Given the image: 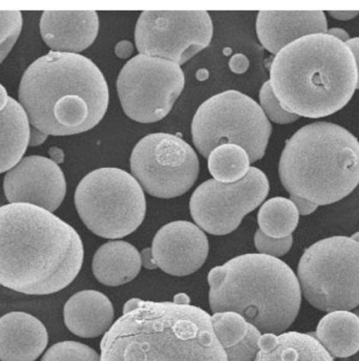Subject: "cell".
<instances>
[{"mask_svg": "<svg viewBox=\"0 0 359 361\" xmlns=\"http://www.w3.org/2000/svg\"><path fill=\"white\" fill-rule=\"evenodd\" d=\"M85 248L76 230L31 204L0 207V285L28 295L66 289L83 268Z\"/></svg>", "mask_w": 359, "mask_h": 361, "instance_id": "cell-1", "label": "cell"}, {"mask_svg": "<svg viewBox=\"0 0 359 361\" xmlns=\"http://www.w3.org/2000/svg\"><path fill=\"white\" fill-rule=\"evenodd\" d=\"M19 103L30 124L47 135L94 128L109 107V87L98 66L79 54L49 51L25 71Z\"/></svg>", "mask_w": 359, "mask_h": 361, "instance_id": "cell-2", "label": "cell"}, {"mask_svg": "<svg viewBox=\"0 0 359 361\" xmlns=\"http://www.w3.org/2000/svg\"><path fill=\"white\" fill-rule=\"evenodd\" d=\"M101 361H228L212 317L190 305L141 300L101 341Z\"/></svg>", "mask_w": 359, "mask_h": 361, "instance_id": "cell-3", "label": "cell"}, {"mask_svg": "<svg viewBox=\"0 0 359 361\" xmlns=\"http://www.w3.org/2000/svg\"><path fill=\"white\" fill-rule=\"evenodd\" d=\"M269 82L288 113L312 119L328 117L353 97L358 66L347 44L327 33L313 34L275 55Z\"/></svg>", "mask_w": 359, "mask_h": 361, "instance_id": "cell-4", "label": "cell"}, {"mask_svg": "<svg viewBox=\"0 0 359 361\" xmlns=\"http://www.w3.org/2000/svg\"><path fill=\"white\" fill-rule=\"evenodd\" d=\"M208 283L212 312L238 313L264 334L285 333L300 312V281L276 257L240 255L210 271Z\"/></svg>", "mask_w": 359, "mask_h": 361, "instance_id": "cell-5", "label": "cell"}, {"mask_svg": "<svg viewBox=\"0 0 359 361\" xmlns=\"http://www.w3.org/2000/svg\"><path fill=\"white\" fill-rule=\"evenodd\" d=\"M279 173L290 195L317 206L336 203L358 186V140L337 124H308L286 142Z\"/></svg>", "mask_w": 359, "mask_h": 361, "instance_id": "cell-6", "label": "cell"}, {"mask_svg": "<svg viewBox=\"0 0 359 361\" xmlns=\"http://www.w3.org/2000/svg\"><path fill=\"white\" fill-rule=\"evenodd\" d=\"M75 205L85 225L96 235L126 238L143 223L146 200L137 180L119 169H99L77 186Z\"/></svg>", "mask_w": 359, "mask_h": 361, "instance_id": "cell-7", "label": "cell"}, {"mask_svg": "<svg viewBox=\"0 0 359 361\" xmlns=\"http://www.w3.org/2000/svg\"><path fill=\"white\" fill-rule=\"evenodd\" d=\"M298 279L307 302L322 312L359 306V243L348 236L318 240L305 250Z\"/></svg>", "mask_w": 359, "mask_h": 361, "instance_id": "cell-8", "label": "cell"}, {"mask_svg": "<svg viewBox=\"0 0 359 361\" xmlns=\"http://www.w3.org/2000/svg\"><path fill=\"white\" fill-rule=\"evenodd\" d=\"M271 133L272 126L262 107L236 90L206 100L191 124L193 143L202 156L208 158L223 144H236L246 150L251 163L263 158Z\"/></svg>", "mask_w": 359, "mask_h": 361, "instance_id": "cell-9", "label": "cell"}, {"mask_svg": "<svg viewBox=\"0 0 359 361\" xmlns=\"http://www.w3.org/2000/svg\"><path fill=\"white\" fill-rule=\"evenodd\" d=\"M184 85L180 66L142 54L123 66L117 80L124 113L140 123H152L166 117Z\"/></svg>", "mask_w": 359, "mask_h": 361, "instance_id": "cell-10", "label": "cell"}, {"mask_svg": "<svg viewBox=\"0 0 359 361\" xmlns=\"http://www.w3.org/2000/svg\"><path fill=\"white\" fill-rule=\"evenodd\" d=\"M130 171L148 195L173 199L186 193L195 184L199 159L184 140L158 133L138 142L130 157Z\"/></svg>", "mask_w": 359, "mask_h": 361, "instance_id": "cell-11", "label": "cell"}, {"mask_svg": "<svg viewBox=\"0 0 359 361\" xmlns=\"http://www.w3.org/2000/svg\"><path fill=\"white\" fill-rule=\"evenodd\" d=\"M214 25L206 11H145L135 25L142 55L182 66L210 44Z\"/></svg>", "mask_w": 359, "mask_h": 361, "instance_id": "cell-12", "label": "cell"}, {"mask_svg": "<svg viewBox=\"0 0 359 361\" xmlns=\"http://www.w3.org/2000/svg\"><path fill=\"white\" fill-rule=\"evenodd\" d=\"M269 180L263 171L251 167L242 180L221 183L208 180L191 195L189 209L202 230L214 235L231 233L245 216L257 209L269 193Z\"/></svg>", "mask_w": 359, "mask_h": 361, "instance_id": "cell-13", "label": "cell"}, {"mask_svg": "<svg viewBox=\"0 0 359 361\" xmlns=\"http://www.w3.org/2000/svg\"><path fill=\"white\" fill-rule=\"evenodd\" d=\"M4 190L10 204H31L54 212L66 197V180L55 161L30 156L6 173Z\"/></svg>", "mask_w": 359, "mask_h": 361, "instance_id": "cell-14", "label": "cell"}, {"mask_svg": "<svg viewBox=\"0 0 359 361\" xmlns=\"http://www.w3.org/2000/svg\"><path fill=\"white\" fill-rule=\"evenodd\" d=\"M152 252L157 268L174 276H186L204 265L209 253V243L199 226L177 221L157 232Z\"/></svg>", "mask_w": 359, "mask_h": 361, "instance_id": "cell-15", "label": "cell"}, {"mask_svg": "<svg viewBox=\"0 0 359 361\" xmlns=\"http://www.w3.org/2000/svg\"><path fill=\"white\" fill-rule=\"evenodd\" d=\"M327 32L328 21L322 11H261L257 15V37L274 55L296 40Z\"/></svg>", "mask_w": 359, "mask_h": 361, "instance_id": "cell-16", "label": "cell"}, {"mask_svg": "<svg viewBox=\"0 0 359 361\" xmlns=\"http://www.w3.org/2000/svg\"><path fill=\"white\" fill-rule=\"evenodd\" d=\"M99 32L95 11H44L40 33L45 44L58 53L77 54L94 44Z\"/></svg>", "mask_w": 359, "mask_h": 361, "instance_id": "cell-17", "label": "cell"}, {"mask_svg": "<svg viewBox=\"0 0 359 361\" xmlns=\"http://www.w3.org/2000/svg\"><path fill=\"white\" fill-rule=\"evenodd\" d=\"M47 343V328L35 316L11 312L0 317V361H36Z\"/></svg>", "mask_w": 359, "mask_h": 361, "instance_id": "cell-18", "label": "cell"}, {"mask_svg": "<svg viewBox=\"0 0 359 361\" xmlns=\"http://www.w3.org/2000/svg\"><path fill=\"white\" fill-rule=\"evenodd\" d=\"M114 307L109 298L95 290L74 294L63 309L66 328L83 338L105 334L114 324Z\"/></svg>", "mask_w": 359, "mask_h": 361, "instance_id": "cell-19", "label": "cell"}, {"mask_svg": "<svg viewBox=\"0 0 359 361\" xmlns=\"http://www.w3.org/2000/svg\"><path fill=\"white\" fill-rule=\"evenodd\" d=\"M142 268L141 255L130 243L111 240L102 245L92 259V273L99 283L118 287L130 283Z\"/></svg>", "mask_w": 359, "mask_h": 361, "instance_id": "cell-20", "label": "cell"}, {"mask_svg": "<svg viewBox=\"0 0 359 361\" xmlns=\"http://www.w3.org/2000/svg\"><path fill=\"white\" fill-rule=\"evenodd\" d=\"M255 361H334L324 345L310 333L264 334Z\"/></svg>", "mask_w": 359, "mask_h": 361, "instance_id": "cell-21", "label": "cell"}, {"mask_svg": "<svg viewBox=\"0 0 359 361\" xmlns=\"http://www.w3.org/2000/svg\"><path fill=\"white\" fill-rule=\"evenodd\" d=\"M217 338L228 361H255L262 333L236 312L214 313L212 317Z\"/></svg>", "mask_w": 359, "mask_h": 361, "instance_id": "cell-22", "label": "cell"}, {"mask_svg": "<svg viewBox=\"0 0 359 361\" xmlns=\"http://www.w3.org/2000/svg\"><path fill=\"white\" fill-rule=\"evenodd\" d=\"M29 119L20 103L11 97L0 111V173L10 171L21 160L29 146Z\"/></svg>", "mask_w": 359, "mask_h": 361, "instance_id": "cell-23", "label": "cell"}, {"mask_svg": "<svg viewBox=\"0 0 359 361\" xmlns=\"http://www.w3.org/2000/svg\"><path fill=\"white\" fill-rule=\"evenodd\" d=\"M316 338L332 357L347 358L359 351V317L350 311L324 315L316 328Z\"/></svg>", "mask_w": 359, "mask_h": 361, "instance_id": "cell-24", "label": "cell"}, {"mask_svg": "<svg viewBox=\"0 0 359 361\" xmlns=\"http://www.w3.org/2000/svg\"><path fill=\"white\" fill-rule=\"evenodd\" d=\"M300 220V214L291 200L272 197L264 203L257 214L260 230L273 238L292 235Z\"/></svg>", "mask_w": 359, "mask_h": 361, "instance_id": "cell-25", "label": "cell"}, {"mask_svg": "<svg viewBox=\"0 0 359 361\" xmlns=\"http://www.w3.org/2000/svg\"><path fill=\"white\" fill-rule=\"evenodd\" d=\"M250 159L244 148L236 144H223L208 157V169L214 180L234 183L242 180L250 171Z\"/></svg>", "mask_w": 359, "mask_h": 361, "instance_id": "cell-26", "label": "cell"}, {"mask_svg": "<svg viewBox=\"0 0 359 361\" xmlns=\"http://www.w3.org/2000/svg\"><path fill=\"white\" fill-rule=\"evenodd\" d=\"M42 361H101L100 355L90 348L77 341H61L51 345Z\"/></svg>", "mask_w": 359, "mask_h": 361, "instance_id": "cell-27", "label": "cell"}, {"mask_svg": "<svg viewBox=\"0 0 359 361\" xmlns=\"http://www.w3.org/2000/svg\"><path fill=\"white\" fill-rule=\"evenodd\" d=\"M23 30L20 11H0V64L10 54Z\"/></svg>", "mask_w": 359, "mask_h": 361, "instance_id": "cell-28", "label": "cell"}, {"mask_svg": "<svg viewBox=\"0 0 359 361\" xmlns=\"http://www.w3.org/2000/svg\"><path fill=\"white\" fill-rule=\"evenodd\" d=\"M260 101H261V107L265 113L266 117L269 118L271 121L277 124H289L296 121L298 116L288 113L279 104L273 90L271 89L269 81L264 83L260 92Z\"/></svg>", "mask_w": 359, "mask_h": 361, "instance_id": "cell-29", "label": "cell"}, {"mask_svg": "<svg viewBox=\"0 0 359 361\" xmlns=\"http://www.w3.org/2000/svg\"><path fill=\"white\" fill-rule=\"evenodd\" d=\"M255 244L261 255H269V257L279 259L289 252L292 244H293V236L273 238L266 235L259 229L255 232Z\"/></svg>", "mask_w": 359, "mask_h": 361, "instance_id": "cell-30", "label": "cell"}, {"mask_svg": "<svg viewBox=\"0 0 359 361\" xmlns=\"http://www.w3.org/2000/svg\"><path fill=\"white\" fill-rule=\"evenodd\" d=\"M290 200H291L292 203L296 205L298 214H302V216H308V214H313L318 207V206L312 203V202L303 199V197H296V195H291Z\"/></svg>", "mask_w": 359, "mask_h": 361, "instance_id": "cell-31", "label": "cell"}, {"mask_svg": "<svg viewBox=\"0 0 359 361\" xmlns=\"http://www.w3.org/2000/svg\"><path fill=\"white\" fill-rule=\"evenodd\" d=\"M230 70L236 74H242V73L246 72L249 68V61L247 59L246 56L242 55V54H238V55L233 56L229 62Z\"/></svg>", "mask_w": 359, "mask_h": 361, "instance_id": "cell-32", "label": "cell"}, {"mask_svg": "<svg viewBox=\"0 0 359 361\" xmlns=\"http://www.w3.org/2000/svg\"><path fill=\"white\" fill-rule=\"evenodd\" d=\"M133 51H134V47H133L132 42H128V40L120 42L115 47L116 55H117V57L121 58V59L130 58Z\"/></svg>", "mask_w": 359, "mask_h": 361, "instance_id": "cell-33", "label": "cell"}, {"mask_svg": "<svg viewBox=\"0 0 359 361\" xmlns=\"http://www.w3.org/2000/svg\"><path fill=\"white\" fill-rule=\"evenodd\" d=\"M47 137V135H45L44 133L40 132L37 128L31 126V130H30L29 146H34V147H35V146L40 145V144L44 143Z\"/></svg>", "mask_w": 359, "mask_h": 361, "instance_id": "cell-34", "label": "cell"}, {"mask_svg": "<svg viewBox=\"0 0 359 361\" xmlns=\"http://www.w3.org/2000/svg\"><path fill=\"white\" fill-rule=\"evenodd\" d=\"M328 13L337 20H351L359 15V11H329Z\"/></svg>", "mask_w": 359, "mask_h": 361, "instance_id": "cell-35", "label": "cell"}, {"mask_svg": "<svg viewBox=\"0 0 359 361\" xmlns=\"http://www.w3.org/2000/svg\"><path fill=\"white\" fill-rule=\"evenodd\" d=\"M142 266L146 269H156V264L154 263V257H152V248H146L141 253Z\"/></svg>", "mask_w": 359, "mask_h": 361, "instance_id": "cell-36", "label": "cell"}, {"mask_svg": "<svg viewBox=\"0 0 359 361\" xmlns=\"http://www.w3.org/2000/svg\"><path fill=\"white\" fill-rule=\"evenodd\" d=\"M346 44L351 49L352 54H353L354 58H355L358 75V89L356 90H359V37L352 38V39L348 40Z\"/></svg>", "mask_w": 359, "mask_h": 361, "instance_id": "cell-37", "label": "cell"}, {"mask_svg": "<svg viewBox=\"0 0 359 361\" xmlns=\"http://www.w3.org/2000/svg\"><path fill=\"white\" fill-rule=\"evenodd\" d=\"M327 34L336 38V39L341 40L343 44H346L350 39L349 34L345 30L339 29V27H333V29L328 30Z\"/></svg>", "mask_w": 359, "mask_h": 361, "instance_id": "cell-38", "label": "cell"}, {"mask_svg": "<svg viewBox=\"0 0 359 361\" xmlns=\"http://www.w3.org/2000/svg\"><path fill=\"white\" fill-rule=\"evenodd\" d=\"M10 99L11 97L8 96V92L4 89V85H0V111L6 109Z\"/></svg>", "mask_w": 359, "mask_h": 361, "instance_id": "cell-39", "label": "cell"}, {"mask_svg": "<svg viewBox=\"0 0 359 361\" xmlns=\"http://www.w3.org/2000/svg\"><path fill=\"white\" fill-rule=\"evenodd\" d=\"M141 300H140V298H133V300H130L128 302H126V304L124 305L123 307V314L130 312V311L135 310V308H138Z\"/></svg>", "mask_w": 359, "mask_h": 361, "instance_id": "cell-40", "label": "cell"}, {"mask_svg": "<svg viewBox=\"0 0 359 361\" xmlns=\"http://www.w3.org/2000/svg\"><path fill=\"white\" fill-rule=\"evenodd\" d=\"M177 305H190V300H189L188 295L185 293L177 294L174 298V302Z\"/></svg>", "mask_w": 359, "mask_h": 361, "instance_id": "cell-41", "label": "cell"}, {"mask_svg": "<svg viewBox=\"0 0 359 361\" xmlns=\"http://www.w3.org/2000/svg\"><path fill=\"white\" fill-rule=\"evenodd\" d=\"M352 240H355V242L359 243V232H356L353 235L351 236Z\"/></svg>", "mask_w": 359, "mask_h": 361, "instance_id": "cell-42", "label": "cell"}]
</instances>
